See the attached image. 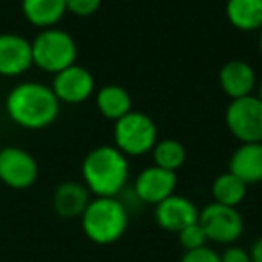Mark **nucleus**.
I'll list each match as a JSON object with an SVG mask.
<instances>
[{
    "label": "nucleus",
    "instance_id": "1",
    "mask_svg": "<svg viewBox=\"0 0 262 262\" xmlns=\"http://www.w3.org/2000/svg\"><path fill=\"white\" fill-rule=\"evenodd\" d=\"M4 108L13 124L22 129L40 131L56 122L61 102L49 84L22 81L9 90Z\"/></svg>",
    "mask_w": 262,
    "mask_h": 262
},
{
    "label": "nucleus",
    "instance_id": "2",
    "mask_svg": "<svg viewBox=\"0 0 262 262\" xmlns=\"http://www.w3.org/2000/svg\"><path fill=\"white\" fill-rule=\"evenodd\" d=\"M81 176L94 198H117L129 178V162L115 146H99L83 158Z\"/></svg>",
    "mask_w": 262,
    "mask_h": 262
},
{
    "label": "nucleus",
    "instance_id": "3",
    "mask_svg": "<svg viewBox=\"0 0 262 262\" xmlns=\"http://www.w3.org/2000/svg\"><path fill=\"white\" fill-rule=\"evenodd\" d=\"M129 225L127 208L119 198H92L81 215L84 235L95 244H113L126 233Z\"/></svg>",
    "mask_w": 262,
    "mask_h": 262
},
{
    "label": "nucleus",
    "instance_id": "4",
    "mask_svg": "<svg viewBox=\"0 0 262 262\" xmlns=\"http://www.w3.org/2000/svg\"><path fill=\"white\" fill-rule=\"evenodd\" d=\"M33 65L47 74H58L69 69L77 59V43L67 31L59 27L41 29L31 40Z\"/></svg>",
    "mask_w": 262,
    "mask_h": 262
},
{
    "label": "nucleus",
    "instance_id": "5",
    "mask_svg": "<svg viewBox=\"0 0 262 262\" xmlns=\"http://www.w3.org/2000/svg\"><path fill=\"white\" fill-rule=\"evenodd\" d=\"M158 142V127L147 113L131 110L113 126V146L126 157H144Z\"/></svg>",
    "mask_w": 262,
    "mask_h": 262
},
{
    "label": "nucleus",
    "instance_id": "6",
    "mask_svg": "<svg viewBox=\"0 0 262 262\" xmlns=\"http://www.w3.org/2000/svg\"><path fill=\"white\" fill-rule=\"evenodd\" d=\"M225 122L241 144L262 142V101L257 95L232 99L226 106Z\"/></svg>",
    "mask_w": 262,
    "mask_h": 262
},
{
    "label": "nucleus",
    "instance_id": "7",
    "mask_svg": "<svg viewBox=\"0 0 262 262\" xmlns=\"http://www.w3.org/2000/svg\"><path fill=\"white\" fill-rule=\"evenodd\" d=\"M198 223L203 228L208 241L217 244H235L244 232V219L235 207H226L215 201L208 203L200 210Z\"/></svg>",
    "mask_w": 262,
    "mask_h": 262
},
{
    "label": "nucleus",
    "instance_id": "8",
    "mask_svg": "<svg viewBox=\"0 0 262 262\" xmlns=\"http://www.w3.org/2000/svg\"><path fill=\"white\" fill-rule=\"evenodd\" d=\"M40 167L29 151L16 146L0 149V182L13 190H26L36 183Z\"/></svg>",
    "mask_w": 262,
    "mask_h": 262
},
{
    "label": "nucleus",
    "instance_id": "9",
    "mask_svg": "<svg viewBox=\"0 0 262 262\" xmlns=\"http://www.w3.org/2000/svg\"><path fill=\"white\" fill-rule=\"evenodd\" d=\"M51 88L61 104H81L95 92V77L86 67L74 63L69 69L54 74Z\"/></svg>",
    "mask_w": 262,
    "mask_h": 262
},
{
    "label": "nucleus",
    "instance_id": "10",
    "mask_svg": "<svg viewBox=\"0 0 262 262\" xmlns=\"http://www.w3.org/2000/svg\"><path fill=\"white\" fill-rule=\"evenodd\" d=\"M176 185H178L176 172L162 169L158 165H149L137 174L133 189L142 203L158 205L174 194Z\"/></svg>",
    "mask_w": 262,
    "mask_h": 262
},
{
    "label": "nucleus",
    "instance_id": "11",
    "mask_svg": "<svg viewBox=\"0 0 262 262\" xmlns=\"http://www.w3.org/2000/svg\"><path fill=\"white\" fill-rule=\"evenodd\" d=\"M33 67L31 40L16 33H0V76L18 77Z\"/></svg>",
    "mask_w": 262,
    "mask_h": 262
},
{
    "label": "nucleus",
    "instance_id": "12",
    "mask_svg": "<svg viewBox=\"0 0 262 262\" xmlns=\"http://www.w3.org/2000/svg\"><path fill=\"white\" fill-rule=\"evenodd\" d=\"M198 217H200V208L196 207V203L176 192L155 205V221L165 232L178 233L185 226L198 223Z\"/></svg>",
    "mask_w": 262,
    "mask_h": 262
},
{
    "label": "nucleus",
    "instance_id": "13",
    "mask_svg": "<svg viewBox=\"0 0 262 262\" xmlns=\"http://www.w3.org/2000/svg\"><path fill=\"white\" fill-rule=\"evenodd\" d=\"M219 86L230 99L251 95V92L257 88L255 69L244 59H230L219 70Z\"/></svg>",
    "mask_w": 262,
    "mask_h": 262
},
{
    "label": "nucleus",
    "instance_id": "14",
    "mask_svg": "<svg viewBox=\"0 0 262 262\" xmlns=\"http://www.w3.org/2000/svg\"><path fill=\"white\" fill-rule=\"evenodd\" d=\"M228 171L248 187L262 182V142L241 144L232 153Z\"/></svg>",
    "mask_w": 262,
    "mask_h": 262
},
{
    "label": "nucleus",
    "instance_id": "15",
    "mask_svg": "<svg viewBox=\"0 0 262 262\" xmlns=\"http://www.w3.org/2000/svg\"><path fill=\"white\" fill-rule=\"evenodd\" d=\"M90 190L81 182H63L56 187L52 196V207L63 219L81 217L90 203Z\"/></svg>",
    "mask_w": 262,
    "mask_h": 262
},
{
    "label": "nucleus",
    "instance_id": "16",
    "mask_svg": "<svg viewBox=\"0 0 262 262\" xmlns=\"http://www.w3.org/2000/svg\"><path fill=\"white\" fill-rule=\"evenodd\" d=\"M22 15L38 29L56 27L67 15V0H22Z\"/></svg>",
    "mask_w": 262,
    "mask_h": 262
},
{
    "label": "nucleus",
    "instance_id": "17",
    "mask_svg": "<svg viewBox=\"0 0 262 262\" xmlns=\"http://www.w3.org/2000/svg\"><path fill=\"white\" fill-rule=\"evenodd\" d=\"M226 18L230 26L243 33L262 29V0H226Z\"/></svg>",
    "mask_w": 262,
    "mask_h": 262
},
{
    "label": "nucleus",
    "instance_id": "18",
    "mask_svg": "<svg viewBox=\"0 0 262 262\" xmlns=\"http://www.w3.org/2000/svg\"><path fill=\"white\" fill-rule=\"evenodd\" d=\"M95 106L104 119L117 122L133 110V101L129 92L120 84H106L95 94Z\"/></svg>",
    "mask_w": 262,
    "mask_h": 262
},
{
    "label": "nucleus",
    "instance_id": "19",
    "mask_svg": "<svg viewBox=\"0 0 262 262\" xmlns=\"http://www.w3.org/2000/svg\"><path fill=\"white\" fill-rule=\"evenodd\" d=\"M248 194V185L230 171L219 174L212 183V200L226 207H239Z\"/></svg>",
    "mask_w": 262,
    "mask_h": 262
},
{
    "label": "nucleus",
    "instance_id": "20",
    "mask_svg": "<svg viewBox=\"0 0 262 262\" xmlns=\"http://www.w3.org/2000/svg\"><path fill=\"white\" fill-rule=\"evenodd\" d=\"M153 155V165H158L162 169L176 172L183 164H185L187 151L183 147V144L176 139H162L155 144V147L151 149Z\"/></svg>",
    "mask_w": 262,
    "mask_h": 262
},
{
    "label": "nucleus",
    "instance_id": "21",
    "mask_svg": "<svg viewBox=\"0 0 262 262\" xmlns=\"http://www.w3.org/2000/svg\"><path fill=\"white\" fill-rule=\"evenodd\" d=\"M178 241L180 246L185 251H192L198 250V248L207 246V235H205L203 228H201L200 223H192V225L185 226L183 230L178 232Z\"/></svg>",
    "mask_w": 262,
    "mask_h": 262
},
{
    "label": "nucleus",
    "instance_id": "22",
    "mask_svg": "<svg viewBox=\"0 0 262 262\" xmlns=\"http://www.w3.org/2000/svg\"><path fill=\"white\" fill-rule=\"evenodd\" d=\"M101 4L102 0H67V13H72L79 18H88L99 11Z\"/></svg>",
    "mask_w": 262,
    "mask_h": 262
},
{
    "label": "nucleus",
    "instance_id": "23",
    "mask_svg": "<svg viewBox=\"0 0 262 262\" xmlns=\"http://www.w3.org/2000/svg\"><path fill=\"white\" fill-rule=\"evenodd\" d=\"M180 262H221V258H219V253L215 250L203 246L192 251H185Z\"/></svg>",
    "mask_w": 262,
    "mask_h": 262
},
{
    "label": "nucleus",
    "instance_id": "24",
    "mask_svg": "<svg viewBox=\"0 0 262 262\" xmlns=\"http://www.w3.org/2000/svg\"><path fill=\"white\" fill-rule=\"evenodd\" d=\"M219 258H221V262H251L250 251L244 250L243 246H237V244L226 246V250L219 253Z\"/></svg>",
    "mask_w": 262,
    "mask_h": 262
},
{
    "label": "nucleus",
    "instance_id": "25",
    "mask_svg": "<svg viewBox=\"0 0 262 262\" xmlns=\"http://www.w3.org/2000/svg\"><path fill=\"white\" fill-rule=\"evenodd\" d=\"M250 258L251 262H262V237H258L253 243V246L250 250Z\"/></svg>",
    "mask_w": 262,
    "mask_h": 262
},
{
    "label": "nucleus",
    "instance_id": "26",
    "mask_svg": "<svg viewBox=\"0 0 262 262\" xmlns=\"http://www.w3.org/2000/svg\"><path fill=\"white\" fill-rule=\"evenodd\" d=\"M258 52L262 56V29H260V36H258Z\"/></svg>",
    "mask_w": 262,
    "mask_h": 262
},
{
    "label": "nucleus",
    "instance_id": "27",
    "mask_svg": "<svg viewBox=\"0 0 262 262\" xmlns=\"http://www.w3.org/2000/svg\"><path fill=\"white\" fill-rule=\"evenodd\" d=\"M257 84H258V95H257V97L262 101V79H260V83H257Z\"/></svg>",
    "mask_w": 262,
    "mask_h": 262
}]
</instances>
